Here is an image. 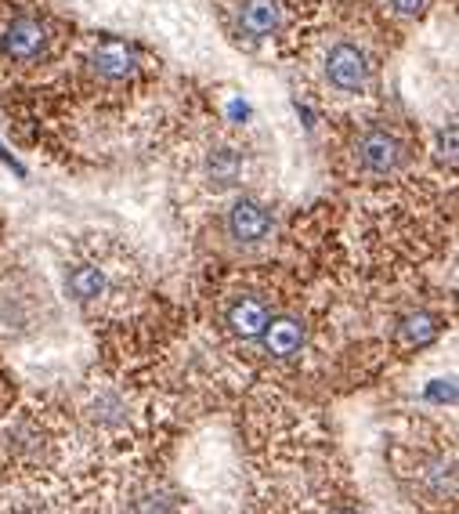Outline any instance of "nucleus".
Instances as JSON below:
<instances>
[{
    "label": "nucleus",
    "instance_id": "1",
    "mask_svg": "<svg viewBox=\"0 0 459 514\" xmlns=\"http://www.w3.org/2000/svg\"><path fill=\"white\" fill-rule=\"evenodd\" d=\"M322 80L337 95H362L373 84V58L355 40H337L322 58Z\"/></svg>",
    "mask_w": 459,
    "mask_h": 514
},
{
    "label": "nucleus",
    "instance_id": "2",
    "mask_svg": "<svg viewBox=\"0 0 459 514\" xmlns=\"http://www.w3.org/2000/svg\"><path fill=\"white\" fill-rule=\"evenodd\" d=\"M409 160V142L391 127H369L358 134L355 142V163L358 171L369 178H391L398 174Z\"/></svg>",
    "mask_w": 459,
    "mask_h": 514
},
{
    "label": "nucleus",
    "instance_id": "3",
    "mask_svg": "<svg viewBox=\"0 0 459 514\" xmlns=\"http://www.w3.org/2000/svg\"><path fill=\"white\" fill-rule=\"evenodd\" d=\"M51 44H55V33L40 15H19L0 33V55L11 62H40L51 55Z\"/></svg>",
    "mask_w": 459,
    "mask_h": 514
},
{
    "label": "nucleus",
    "instance_id": "4",
    "mask_svg": "<svg viewBox=\"0 0 459 514\" xmlns=\"http://www.w3.org/2000/svg\"><path fill=\"white\" fill-rule=\"evenodd\" d=\"M286 22H290L286 0H243L239 4V29L253 40L275 37V33H282Z\"/></svg>",
    "mask_w": 459,
    "mask_h": 514
},
{
    "label": "nucleus",
    "instance_id": "5",
    "mask_svg": "<svg viewBox=\"0 0 459 514\" xmlns=\"http://www.w3.org/2000/svg\"><path fill=\"white\" fill-rule=\"evenodd\" d=\"M141 58L131 44H123V40H102V44H94L91 51V69L98 73L102 80L109 84H123V80H131L138 73Z\"/></svg>",
    "mask_w": 459,
    "mask_h": 514
},
{
    "label": "nucleus",
    "instance_id": "6",
    "mask_svg": "<svg viewBox=\"0 0 459 514\" xmlns=\"http://www.w3.org/2000/svg\"><path fill=\"white\" fill-rule=\"evenodd\" d=\"M228 232H232L239 243H261L268 232H272V214L261 200H235L228 207Z\"/></svg>",
    "mask_w": 459,
    "mask_h": 514
},
{
    "label": "nucleus",
    "instance_id": "7",
    "mask_svg": "<svg viewBox=\"0 0 459 514\" xmlns=\"http://www.w3.org/2000/svg\"><path fill=\"white\" fill-rule=\"evenodd\" d=\"M66 286L80 305H91V301H102L109 294V272L98 261H80L66 272Z\"/></svg>",
    "mask_w": 459,
    "mask_h": 514
},
{
    "label": "nucleus",
    "instance_id": "8",
    "mask_svg": "<svg viewBox=\"0 0 459 514\" xmlns=\"http://www.w3.org/2000/svg\"><path fill=\"white\" fill-rule=\"evenodd\" d=\"M268 305H264L261 297H239L232 301L228 308V330L235 337H243V341H257L264 334V326H268Z\"/></svg>",
    "mask_w": 459,
    "mask_h": 514
},
{
    "label": "nucleus",
    "instance_id": "9",
    "mask_svg": "<svg viewBox=\"0 0 459 514\" xmlns=\"http://www.w3.org/2000/svg\"><path fill=\"white\" fill-rule=\"evenodd\" d=\"M264 348L275 359H293V355L304 348V323L293 319V315H282V319H268L264 326Z\"/></svg>",
    "mask_w": 459,
    "mask_h": 514
},
{
    "label": "nucleus",
    "instance_id": "10",
    "mask_svg": "<svg viewBox=\"0 0 459 514\" xmlns=\"http://www.w3.org/2000/svg\"><path fill=\"white\" fill-rule=\"evenodd\" d=\"M246 171V156L239 145H217L207 156V178L214 181V189H228L243 178Z\"/></svg>",
    "mask_w": 459,
    "mask_h": 514
},
{
    "label": "nucleus",
    "instance_id": "11",
    "mask_svg": "<svg viewBox=\"0 0 459 514\" xmlns=\"http://www.w3.org/2000/svg\"><path fill=\"white\" fill-rule=\"evenodd\" d=\"M438 334H441V323L427 312L405 315V319H402V337L409 344H416V348H420V344H431Z\"/></svg>",
    "mask_w": 459,
    "mask_h": 514
},
{
    "label": "nucleus",
    "instance_id": "12",
    "mask_svg": "<svg viewBox=\"0 0 459 514\" xmlns=\"http://www.w3.org/2000/svg\"><path fill=\"white\" fill-rule=\"evenodd\" d=\"M387 8H391L398 19H420L423 11L431 8V0H387Z\"/></svg>",
    "mask_w": 459,
    "mask_h": 514
},
{
    "label": "nucleus",
    "instance_id": "13",
    "mask_svg": "<svg viewBox=\"0 0 459 514\" xmlns=\"http://www.w3.org/2000/svg\"><path fill=\"white\" fill-rule=\"evenodd\" d=\"M337 514H355V511H337Z\"/></svg>",
    "mask_w": 459,
    "mask_h": 514
}]
</instances>
